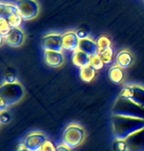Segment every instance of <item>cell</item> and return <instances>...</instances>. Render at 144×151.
<instances>
[{
  "label": "cell",
  "instance_id": "cell-1",
  "mask_svg": "<svg viewBox=\"0 0 144 151\" xmlns=\"http://www.w3.org/2000/svg\"><path fill=\"white\" fill-rule=\"evenodd\" d=\"M112 127L115 138L126 139L128 136L144 129V119L112 115Z\"/></svg>",
  "mask_w": 144,
  "mask_h": 151
},
{
  "label": "cell",
  "instance_id": "cell-2",
  "mask_svg": "<svg viewBox=\"0 0 144 151\" xmlns=\"http://www.w3.org/2000/svg\"><path fill=\"white\" fill-rule=\"evenodd\" d=\"M112 114L117 116H130L144 119V108L134 104L128 99H123L118 96L112 109Z\"/></svg>",
  "mask_w": 144,
  "mask_h": 151
},
{
  "label": "cell",
  "instance_id": "cell-3",
  "mask_svg": "<svg viewBox=\"0 0 144 151\" xmlns=\"http://www.w3.org/2000/svg\"><path fill=\"white\" fill-rule=\"evenodd\" d=\"M85 138V130L80 124H70L66 127L62 134V144L70 149L77 148Z\"/></svg>",
  "mask_w": 144,
  "mask_h": 151
},
{
  "label": "cell",
  "instance_id": "cell-4",
  "mask_svg": "<svg viewBox=\"0 0 144 151\" xmlns=\"http://www.w3.org/2000/svg\"><path fill=\"white\" fill-rule=\"evenodd\" d=\"M24 95V88L19 82L3 83L0 87V98H2L6 102L8 107L21 101Z\"/></svg>",
  "mask_w": 144,
  "mask_h": 151
},
{
  "label": "cell",
  "instance_id": "cell-5",
  "mask_svg": "<svg viewBox=\"0 0 144 151\" xmlns=\"http://www.w3.org/2000/svg\"><path fill=\"white\" fill-rule=\"evenodd\" d=\"M120 97L128 99L134 104L144 108V87L139 85H126L121 89Z\"/></svg>",
  "mask_w": 144,
  "mask_h": 151
},
{
  "label": "cell",
  "instance_id": "cell-6",
  "mask_svg": "<svg viewBox=\"0 0 144 151\" xmlns=\"http://www.w3.org/2000/svg\"><path fill=\"white\" fill-rule=\"evenodd\" d=\"M15 5L23 20H33L39 14V7L36 0H16Z\"/></svg>",
  "mask_w": 144,
  "mask_h": 151
},
{
  "label": "cell",
  "instance_id": "cell-7",
  "mask_svg": "<svg viewBox=\"0 0 144 151\" xmlns=\"http://www.w3.org/2000/svg\"><path fill=\"white\" fill-rule=\"evenodd\" d=\"M42 47L44 52H62V35L60 34H49L43 37L41 41Z\"/></svg>",
  "mask_w": 144,
  "mask_h": 151
},
{
  "label": "cell",
  "instance_id": "cell-8",
  "mask_svg": "<svg viewBox=\"0 0 144 151\" xmlns=\"http://www.w3.org/2000/svg\"><path fill=\"white\" fill-rule=\"evenodd\" d=\"M47 139V136L43 132H34L26 136L24 143L26 145L27 151H39Z\"/></svg>",
  "mask_w": 144,
  "mask_h": 151
},
{
  "label": "cell",
  "instance_id": "cell-9",
  "mask_svg": "<svg viewBox=\"0 0 144 151\" xmlns=\"http://www.w3.org/2000/svg\"><path fill=\"white\" fill-rule=\"evenodd\" d=\"M126 151H144V129L133 133L125 139Z\"/></svg>",
  "mask_w": 144,
  "mask_h": 151
},
{
  "label": "cell",
  "instance_id": "cell-10",
  "mask_svg": "<svg viewBox=\"0 0 144 151\" xmlns=\"http://www.w3.org/2000/svg\"><path fill=\"white\" fill-rule=\"evenodd\" d=\"M80 38L78 37L77 33L69 31V32L64 33L62 35V47L63 50L73 52L78 50Z\"/></svg>",
  "mask_w": 144,
  "mask_h": 151
},
{
  "label": "cell",
  "instance_id": "cell-11",
  "mask_svg": "<svg viewBox=\"0 0 144 151\" xmlns=\"http://www.w3.org/2000/svg\"><path fill=\"white\" fill-rule=\"evenodd\" d=\"M4 39L8 45L12 47H18L24 42L25 35L24 32L20 28H12L11 32Z\"/></svg>",
  "mask_w": 144,
  "mask_h": 151
},
{
  "label": "cell",
  "instance_id": "cell-12",
  "mask_svg": "<svg viewBox=\"0 0 144 151\" xmlns=\"http://www.w3.org/2000/svg\"><path fill=\"white\" fill-rule=\"evenodd\" d=\"M44 61L47 65L49 67H59L63 64L64 56L62 52H52V50H47L44 52Z\"/></svg>",
  "mask_w": 144,
  "mask_h": 151
},
{
  "label": "cell",
  "instance_id": "cell-13",
  "mask_svg": "<svg viewBox=\"0 0 144 151\" xmlns=\"http://www.w3.org/2000/svg\"><path fill=\"white\" fill-rule=\"evenodd\" d=\"M78 50H82L83 52L87 53V55L90 56L98 55L99 53V48H98L97 44H96V41H93L91 38H88V37L80 39Z\"/></svg>",
  "mask_w": 144,
  "mask_h": 151
},
{
  "label": "cell",
  "instance_id": "cell-14",
  "mask_svg": "<svg viewBox=\"0 0 144 151\" xmlns=\"http://www.w3.org/2000/svg\"><path fill=\"white\" fill-rule=\"evenodd\" d=\"M133 55L129 50H120L115 56V62L117 65H118L120 67H121L123 69H126V68L130 67L131 64L133 63Z\"/></svg>",
  "mask_w": 144,
  "mask_h": 151
},
{
  "label": "cell",
  "instance_id": "cell-15",
  "mask_svg": "<svg viewBox=\"0 0 144 151\" xmlns=\"http://www.w3.org/2000/svg\"><path fill=\"white\" fill-rule=\"evenodd\" d=\"M18 8L15 4L12 3H5L1 2L0 3V19L3 20H9L11 17L18 14Z\"/></svg>",
  "mask_w": 144,
  "mask_h": 151
},
{
  "label": "cell",
  "instance_id": "cell-16",
  "mask_svg": "<svg viewBox=\"0 0 144 151\" xmlns=\"http://www.w3.org/2000/svg\"><path fill=\"white\" fill-rule=\"evenodd\" d=\"M72 62L75 66L79 67V69L82 67L88 66L90 65V55L80 50H77L72 55Z\"/></svg>",
  "mask_w": 144,
  "mask_h": 151
},
{
  "label": "cell",
  "instance_id": "cell-17",
  "mask_svg": "<svg viewBox=\"0 0 144 151\" xmlns=\"http://www.w3.org/2000/svg\"><path fill=\"white\" fill-rule=\"evenodd\" d=\"M123 77H125V73H123V68L120 67L118 65H114L110 68L109 70V78L111 79L112 82L115 84H118L123 81Z\"/></svg>",
  "mask_w": 144,
  "mask_h": 151
},
{
  "label": "cell",
  "instance_id": "cell-18",
  "mask_svg": "<svg viewBox=\"0 0 144 151\" xmlns=\"http://www.w3.org/2000/svg\"><path fill=\"white\" fill-rule=\"evenodd\" d=\"M96 71L97 70H95L91 65H88V66L80 68V70H79V74H80V77L83 81L91 82L93 79L95 78Z\"/></svg>",
  "mask_w": 144,
  "mask_h": 151
},
{
  "label": "cell",
  "instance_id": "cell-19",
  "mask_svg": "<svg viewBox=\"0 0 144 151\" xmlns=\"http://www.w3.org/2000/svg\"><path fill=\"white\" fill-rule=\"evenodd\" d=\"M100 55L101 59L103 60L104 64L105 65H108L112 62V56H114V50H112V47H109V48H106V50H100L98 53Z\"/></svg>",
  "mask_w": 144,
  "mask_h": 151
},
{
  "label": "cell",
  "instance_id": "cell-20",
  "mask_svg": "<svg viewBox=\"0 0 144 151\" xmlns=\"http://www.w3.org/2000/svg\"><path fill=\"white\" fill-rule=\"evenodd\" d=\"M96 44L98 45L99 52H100V50H106V48L112 47L111 40H110L107 36L98 37L97 40H96Z\"/></svg>",
  "mask_w": 144,
  "mask_h": 151
},
{
  "label": "cell",
  "instance_id": "cell-21",
  "mask_svg": "<svg viewBox=\"0 0 144 151\" xmlns=\"http://www.w3.org/2000/svg\"><path fill=\"white\" fill-rule=\"evenodd\" d=\"M90 65L94 68L95 70H100L104 67V62L101 59L100 55H95L90 56Z\"/></svg>",
  "mask_w": 144,
  "mask_h": 151
},
{
  "label": "cell",
  "instance_id": "cell-22",
  "mask_svg": "<svg viewBox=\"0 0 144 151\" xmlns=\"http://www.w3.org/2000/svg\"><path fill=\"white\" fill-rule=\"evenodd\" d=\"M112 149L114 151H126L128 145H126L125 139H117L115 138L112 143Z\"/></svg>",
  "mask_w": 144,
  "mask_h": 151
},
{
  "label": "cell",
  "instance_id": "cell-23",
  "mask_svg": "<svg viewBox=\"0 0 144 151\" xmlns=\"http://www.w3.org/2000/svg\"><path fill=\"white\" fill-rule=\"evenodd\" d=\"M11 30H12V27L8 24L6 20L0 19V35H1V37L5 38L11 32Z\"/></svg>",
  "mask_w": 144,
  "mask_h": 151
},
{
  "label": "cell",
  "instance_id": "cell-24",
  "mask_svg": "<svg viewBox=\"0 0 144 151\" xmlns=\"http://www.w3.org/2000/svg\"><path fill=\"white\" fill-rule=\"evenodd\" d=\"M56 148H57V146H55V144L52 140L47 139L39 151H56Z\"/></svg>",
  "mask_w": 144,
  "mask_h": 151
},
{
  "label": "cell",
  "instance_id": "cell-25",
  "mask_svg": "<svg viewBox=\"0 0 144 151\" xmlns=\"http://www.w3.org/2000/svg\"><path fill=\"white\" fill-rule=\"evenodd\" d=\"M10 114L8 112H5V111H3V112H1V115H0V122H1L2 124H6V122H8L10 121Z\"/></svg>",
  "mask_w": 144,
  "mask_h": 151
},
{
  "label": "cell",
  "instance_id": "cell-26",
  "mask_svg": "<svg viewBox=\"0 0 144 151\" xmlns=\"http://www.w3.org/2000/svg\"><path fill=\"white\" fill-rule=\"evenodd\" d=\"M15 82H17V78H16V76L14 75V74L8 73V74L5 75L4 83H15Z\"/></svg>",
  "mask_w": 144,
  "mask_h": 151
},
{
  "label": "cell",
  "instance_id": "cell-27",
  "mask_svg": "<svg viewBox=\"0 0 144 151\" xmlns=\"http://www.w3.org/2000/svg\"><path fill=\"white\" fill-rule=\"evenodd\" d=\"M6 108H8L6 102H5L2 98H0V111H1V112H3V111H5Z\"/></svg>",
  "mask_w": 144,
  "mask_h": 151
},
{
  "label": "cell",
  "instance_id": "cell-28",
  "mask_svg": "<svg viewBox=\"0 0 144 151\" xmlns=\"http://www.w3.org/2000/svg\"><path fill=\"white\" fill-rule=\"evenodd\" d=\"M56 151H71V149L68 148L67 146H65L64 144H60V145H57Z\"/></svg>",
  "mask_w": 144,
  "mask_h": 151
},
{
  "label": "cell",
  "instance_id": "cell-29",
  "mask_svg": "<svg viewBox=\"0 0 144 151\" xmlns=\"http://www.w3.org/2000/svg\"><path fill=\"white\" fill-rule=\"evenodd\" d=\"M25 150H27V148H26V145H25L24 142L23 143H19L18 145H17L16 151H25Z\"/></svg>",
  "mask_w": 144,
  "mask_h": 151
}]
</instances>
